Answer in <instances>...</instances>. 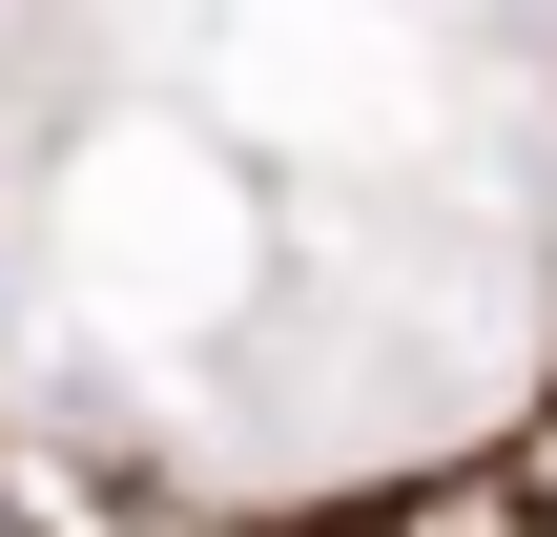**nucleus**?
Segmentation results:
<instances>
[]
</instances>
